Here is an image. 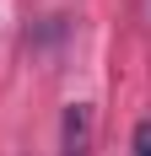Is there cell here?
<instances>
[{
    "label": "cell",
    "instance_id": "6da1fadb",
    "mask_svg": "<svg viewBox=\"0 0 151 156\" xmlns=\"http://www.w3.org/2000/svg\"><path fill=\"white\" fill-rule=\"evenodd\" d=\"M60 156H92V108L70 102L60 113Z\"/></svg>",
    "mask_w": 151,
    "mask_h": 156
},
{
    "label": "cell",
    "instance_id": "7a4b0ae2",
    "mask_svg": "<svg viewBox=\"0 0 151 156\" xmlns=\"http://www.w3.org/2000/svg\"><path fill=\"white\" fill-rule=\"evenodd\" d=\"M130 145H135V156H151V119H140V124H135Z\"/></svg>",
    "mask_w": 151,
    "mask_h": 156
}]
</instances>
